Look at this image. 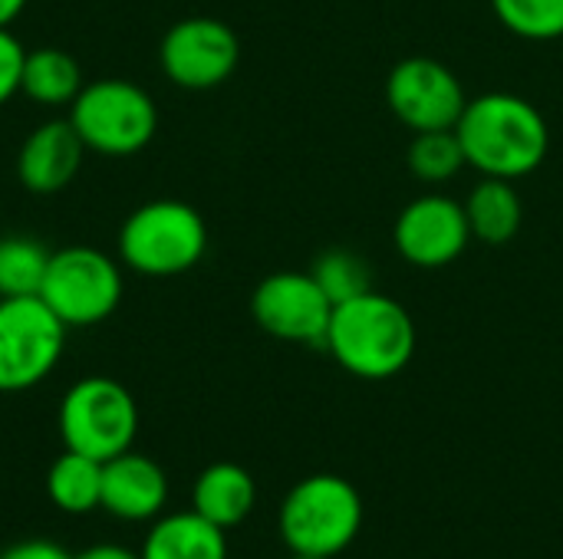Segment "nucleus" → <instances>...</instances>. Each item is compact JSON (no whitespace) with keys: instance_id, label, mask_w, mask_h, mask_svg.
I'll list each match as a JSON object with an SVG mask.
<instances>
[{"instance_id":"nucleus-6","label":"nucleus","mask_w":563,"mask_h":559,"mask_svg":"<svg viewBox=\"0 0 563 559\" xmlns=\"http://www.w3.org/2000/svg\"><path fill=\"white\" fill-rule=\"evenodd\" d=\"M139 405L132 392L109 376H86L59 402V438L69 451L109 461L135 445Z\"/></svg>"},{"instance_id":"nucleus-16","label":"nucleus","mask_w":563,"mask_h":559,"mask_svg":"<svg viewBox=\"0 0 563 559\" xmlns=\"http://www.w3.org/2000/svg\"><path fill=\"white\" fill-rule=\"evenodd\" d=\"M228 530L214 527L195 511L165 514L155 517L145 544L142 559H228Z\"/></svg>"},{"instance_id":"nucleus-27","label":"nucleus","mask_w":563,"mask_h":559,"mask_svg":"<svg viewBox=\"0 0 563 559\" xmlns=\"http://www.w3.org/2000/svg\"><path fill=\"white\" fill-rule=\"evenodd\" d=\"M26 0H0V26H10L23 13Z\"/></svg>"},{"instance_id":"nucleus-25","label":"nucleus","mask_w":563,"mask_h":559,"mask_svg":"<svg viewBox=\"0 0 563 559\" xmlns=\"http://www.w3.org/2000/svg\"><path fill=\"white\" fill-rule=\"evenodd\" d=\"M0 559H76L73 554H66L59 544H49V540H23V544H13L7 547Z\"/></svg>"},{"instance_id":"nucleus-23","label":"nucleus","mask_w":563,"mask_h":559,"mask_svg":"<svg viewBox=\"0 0 563 559\" xmlns=\"http://www.w3.org/2000/svg\"><path fill=\"white\" fill-rule=\"evenodd\" d=\"M310 273L320 283V290L330 297L333 306L373 290V270H369L366 257L356 250H343V247L327 250L313 260Z\"/></svg>"},{"instance_id":"nucleus-15","label":"nucleus","mask_w":563,"mask_h":559,"mask_svg":"<svg viewBox=\"0 0 563 559\" xmlns=\"http://www.w3.org/2000/svg\"><path fill=\"white\" fill-rule=\"evenodd\" d=\"M254 504H257V484L234 461L208 465L191 488V511L221 530L241 527L251 517Z\"/></svg>"},{"instance_id":"nucleus-3","label":"nucleus","mask_w":563,"mask_h":559,"mask_svg":"<svg viewBox=\"0 0 563 559\" xmlns=\"http://www.w3.org/2000/svg\"><path fill=\"white\" fill-rule=\"evenodd\" d=\"M277 530L290 554L340 557L363 530V497L340 474H310L287 491Z\"/></svg>"},{"instance_id":"nucleus-8","label":"nucleus","mask_w":563,"mask_h":559,"mask_svg":"<svg viewBox=\"0 0 563 559\" xmlns=\"http://www.w3.org/2000/svg\"><path fill=\"white\" fill-rule=\"evenodd\" d=\"M66 326L40 297L0 300V392L40 385L63 356Z\"/></svg>"},{"instance_id":"nucleus-17","label":"nucleus","mask_w":563,"mask_h":559,"mask_svg":"<svg viewBox=\"0 0 563 559\" xmlns=\"http://www.w3.org/2000/svg\"><path fill=\"white\" fill-rule=\"evenodd\" d=\"M465 214H468V227L475 241L488 247H505L521 231L525 204H521V194L515 191V181L482 178L465 198Z\"/></svg>"},{"instance_id":"nucleus-26","label":"nucleus","mask_w":563,"mask_h":559,"mask_svg":"<svg viewBox=\"0 0 563 559\" xmlns=\"http://www.w3.org/2000/svg\"><path fill=\"white\" fill-rule=\"evenodd\" d=\"M76 559H142V554L119 547V544H92L82 554H76Z\"/></svg>"},{"instance_id":"nucleus-7","label":"nucleus","mask_w":563,"mask_h":559,"mask_svg":"<svg viewBox=\"0 0 563 559\" xmlns=\"http://www.w3.org/2000/svg\"><path fill=\"white\" fill-rule=\"evenodd\" d=\"M36 297L63 320L66 329L99 326L122 303V260L86 244L53 250Z\"/></svg>"},{"instance_id":"nucleus-13","label":"nucleus","mask_w":563,"mask_h":559,"mask_svg":"<svg viewBox=\"0 0 563 559\" xmlns=\"http://www.w3.org/2000/svg\"><path fill=\"white\" fill-rule=\"evenodd\" d=\"M168 504V478L162 465L139 451H122L102 461V497L99 507L122 524H148L162 517Z\"/></svg>"},{"instance_id":"nucleus-24","label":"nucleus","mask_w":563,"mask_h":559,"mask_svg":"<svg viewBox=\"0 0 563 559\" xmlns=\"http://www.w3.org/2000/svg\"><path fill=\"white\" fill-rule=\"evenodd\" d=\"M23 59H26L23 43L7 26H0V105H7L20 92Z\"/></svg>"},{"instance_id":"nucleus-1","label":"nucleus","mask_w":563,"mask_h":559,"mask_svg":"<svg viewBox=\"0 0 563 559\" xmlns=\"http://www.w3.org/2000/svg\"><path fill=\"white\" fill-rule=\"evenodd\" d=\"M455 135L465 152V165L482 178H528L538 171L551 148L548 119L534 102L515 92H485L468 99Z\"/></svg>"},{"instance_id":"nucleus-12","label":"nucleus","mask_w":563,"mask_h":559,"mask_svg":"<svg viewBox=\"0 0 563 559\" xmlns=\"http://www.w3.org/2000/svg\"><path fill=\"white\" fill-rule=\"evenodd\" d=\"M472 241L475 237L468 227L465 204L449 194L412 198L393 224L396 254L419 270H439L455 264Z\"/></svg>"},{"instance_id":"nucleus-10","label":"nucleus","mask_w":563,"mask_h":559,"mask_svg":"<svg viewBox=\"0 0 563 559\" xmlns=\"http://www.w3.org/2000/svg\"><path fill=\"white\" fill-rule=\"evenodd\" d=\"M251 316L274 339L323 349L333 303L320 290L313 273L280 270L264 277L251 293Z\"/></svg>"},{"instance_id":"nucleus-21","label":"nucleus","mask_w":563,"mask_h":559,"mask_svg":"<svg viewBox=\"0 0 563 559\" xmlns=\"http://www.w3.org/2000/svg\"><path fill=\"white\" fill-rule=\"evenodd\" d=\"M406 161L419 181L442 185V181H452L465 168V152H462L455 128H435V132H416Z\"/></svg>"},{"instance_id":"nucleus-4","label":"nucleus","mask_w":563,"mask_h":559,"mask_svg":"<svg viewBox=\"0 0 563 559\" xmlns=\"http://www.w3.org/2000/svg\"><path fill=\"white\" fill-rule=\"evenodd\" d=\"M208 250L205 217L185 201H148L119 227V260L139 277H178L198 267Z\"/></svg>"},{"instance_id":"nucleus-20","label":"nucleus","mask_w":563,"mask_h":559,"mask_svg":"<svg viewBox=\"0 0 563 559\" xmlns=\"http://www.w3.org/2000/svg\"><path fill=\"white\" fill-rule=\"evenodd\" d=\"M49 267V250L26 234L0 237V300L36 297Z\"/></svg>"},{"instance_id":"nucleus-5","label":"nucleus","mask_w":563,"mask_h":559,"mask_svg":"<svg viewBox=\"0 0 563 559\" xmlns=\"http://www.w3.org/2000/svg\"><path fill=\"white\" fill-rule=\"evenodd\" d=\"M86 152L125 158L142 152L158 128L155 99L129 79H96L79 89L66 115Z\"/></svg>"},{"instance_id":"nucleus-22","label":"nucleus","mask_w":563,"mask_h":559,"mask_svg":"<svg viewBox=\"0 0 563 559\" xmlns=\"http://www.w3.org/2000/svg\"><path fill=\"white\" fill-rule=\"evenodd\" d=\"M492 10L521 40L551 43L563 36V0H492Z\"/></svg>"},{"instance_id":"nucleus-11","label":"nucleus","mask_w":563,"mask_h":559,"mask_svg":"<svg viewBox=\"0 0 563 559\" xmlns=\"http://www.w3.org/2000/svg\"><path fill=\"white\" fill-rule=\"evenodd\" d=\"M386 102L393 115L412 132L455 128L468 96L462 79L432 56H406L386 79Z\"/></svg>"},{"instance_id":"nucleus-28","label":"nucleus","mask_w":563,"mask_h":559,"mask_svg":"<svg viewBox=\"0 0 563 559\" xmlns=\"http://www.w3.org/2000/svg\"><path fill=\"white\" fill-rule=\"evenodd\" d=\"M290 559H330V557H310V554H290Z\"/></svg>"},{"instance_id":"nucleus-19","label":"nucleus","mask_w":563,"mask_h":559,"mask_svg":"<svg viewBox=\"0 0 563 559\" xmlns=\"http://www.w3.org/2000/svg\"><path fill=\"white\" fill-rule=\"evenodd\" d=\"M46 497L63 514H89L102 497V461L79 451H63L46 474Z\"/></svg>"},{"instance_id":"nucleus-2","label":"nucleus","mask_w":563,"mask_h":559,"mask_svg":"<svg viewBox=\"0 0 563 559\" xmlns=\"http://www.w3.org/2000/svg\"><path fill=\"white\" fill-rule=\"evenodd\" d=\"M419 333L412 313L376 287L333 306L323 349L356 379L383 382L412 362Z\"/></svg>"},{"instance_id":"nucleus-9","label":"nucleus","mask_w":563,"mask_h":559,"mask_svg":"<svg viewBox=\"0 0 563 559\" xmlns=\"http://www.w3.org/2000/svg\"><path fill=\"white\" fill-rule=\"evenodd\" d=\"M241 43L238 33L214 16H188L178 20L158 46L162 72L178 86L191 92L218 89L228 82L238 69Z\"/></svg>"},{"instance_id":"nucleus-18","label":"nucleus","mask_w":563,"mask_h":559,"mask_svg":"<svg viewBox=\"0 0 563 559\" xmlns=\"http://www.w3.org/2000/svg\"><path fill=\"white\" fill-rule=\"evenodd\" d=\"M82 69L79 63L56 46H40V49H26L23 59V79H20V92L46 109H69L73 99L82 89Z\"/></svg>"},{"instance_id":"nucleus-14","label":"nucleus","mask_w":563,"mask_h":559,"mask_svg":"<svg viewBox=\"0 0 563 559\" xmlns=\"http://www.w3.org/2000/svg\"><path fill=\"white\" fill-rule=\"evenodd\" d=\"M86 145L69 119L40 122L16 152V178L33 194H56L73 185L82 168Z\"/></svg>"}]
</instances>
